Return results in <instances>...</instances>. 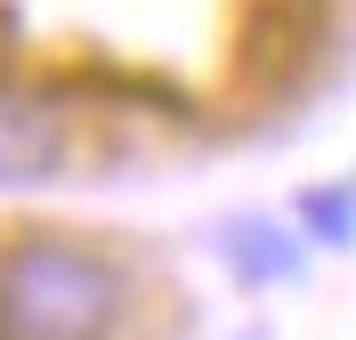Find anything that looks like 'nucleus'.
I'll list each match as a JSON object with an SVG mask.
<instances>
[{
	"label": "nucleus",
	"mask_w": 356,
	"mask_h": 340,
	"mask_svg": "<svg viewBox=\"0 0 356 340\" xmlns=\"http://www.w3.org/2000/svg\"><path fill=\"white\" fill-rule=\"evenodd\" d=\"M130 316V275L65 235L0 251V340H113Z\"/></svg>",
	"instance_id": "obj_1"
},
{
	"label": "nucleus",
	"mask_w": 356,
	"mask_h": 340,
	"mask_svg": "<svg viewBox=\"0 0 356 340\" xmlns=\"http://www.w3.org/2000/svg\"><path fill=\"white\" fill-rule=\"evenodd\" d=\"M73 162V122L49 90L0 81V186H49Z\"/></svg>",
	"instance_id": "obj_2"
},
{
	"label": "nucleus",
	"mask_w": 356,
	"mask_h": 340,
	"mask_svg": "<svg viewBox=\"0 0 356 340\" xmlns=\"http://www.w3.org/2000/svg\"><path fill=\"white\" fill-rule=\"evenodd\" d=\"M219 259L235 268V284H251V292H267V284H300V243H291L284 219H259V211H243V219L219 227Z\"/></svg>",
	"instance_id": "obj_3"
},
{
	"label": "nucleus",
	"mask_w": 356,
	"mask_h": 340,
	"mask_svg": "<svg viewBox=\"0 0 356 340\" xmlns=\"http://www.w3.org/2000/svg\"><path fill=\"white\" fill-rule=\"evenodd\" d=\"M300 235L348 251L356 243V186H308V195H300Z\"/></svg>",
	"instance_id": "obj_4"
}]
</instances>
